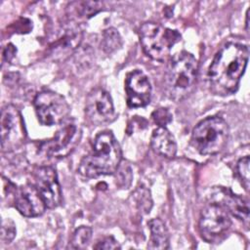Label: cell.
Returning a JSON list of instances; mask_svg holds the SVG:
<instances>
[{"mask_svg": "<svg viewBox=\"0 0 250 250\" xmlns=\"http://www.w3.org/2000/svg\"><path fill=\"white\" fill-rule=\"evenodd\" d=\"M249 58L246 45L229 42L225 44L215 55L208 77L213 91L217 94H232L239 85Z\"/></svg>", "mask_w": 250, "mask_h": 250, "instance_id": "cell-1", "label": "cell"}, {"mask_svg": "<svg viewBox=\"0 0 250 250\" xmlns=\"http://www.w3.org/2000/svg\"><path fill=\"white\" fill-rule=\"evenodd\" d=\"M121 159V148L114 135L104 131L96 136L91 152L82 158L77 171L85 178L112 175L120 166Z\"/></svg>", "mask_w": 250, "mask_h": 250, "instance_id": "cell-2", "label": "cell"}, {"mask_svg": "<svg viewBox=\"0 0 250 250\" xmlns=\"http://www.w3.org/2000/svg\"><path fill=\"white\" fill-rule=\"evenodd\" d=\"M198 72L197 60L187 51L174 55L165 74V90L167 96L176 101L188 97L196 82Z\"/></svg>", "mask_w": 250, "mask_h": 250, "instance_id": "cell-3", "label": "cell"}, {"mask_svg": "<svg viewBox=\"0 0 250 250\" xmlns=\"http://www.w3.org/2000/svg\"><path fill=\"white\" fill-rule=\"evenodd\" d=\"M228 123L219 116H210L201 120L192 130L191 143L202 155L221 152L229 140Z\"/></svg>", "mask_w": 250, "mask_h": 250, "instance_id": "cell-4", "label": "cell"}, {"mask_svg": "<svg viewBox=\"0 0 250 250\" xmlns=\"http://www.w3.org/2000/svg\"><path fill=\"white\" fill-rule=\"evenodd\" d=\"M139 36L145 54L158 62H163L170 54L172 47L181 40L178 30L152 21L145 22L140 27Z\"/></svg>", "mask_w": 250, "mask_h": 250, "instance_id": "cell-5", "label": "cell"}, {"mask_svg": "<svg viewBox=\"0 0 250 250\" xmlns=\"http://www.w3.org/2000/svg\"><path fill=\"white\" fill-rule=\"evenodd\" d=\"M38 121L44 126H53L63 122L70 112L66 100L60 94L45 90L36 94L33 100Z\"/></svg>", "mask_w": 250, "mask_h": 250, "instance_id": "cell-6", "label": "cell"}, {"mask_svg": "<svg viewBox=\"0 0 250 250\" xmlns=\"http://www.w3.org/2000/svg\"><path fill=\"white\" fill-rule=\"evenodd\" d=\"M0 127L2 152H12L23 146L26 131L22 116L15 105L7 104L2 108Z\"/></svg>", "mask_w": 250, "mask_h": 250, "instance_id": "cell-7", "label": "cell"}, {"mask_svg": "<svg viewBox=\"0 0 250 250\" xmlns=\"http://www.w3.org/2000/svg\"><path fill=\"white\" fill-rule=\"evenodd\" d=\"M231 226L228 210L220 203H210L199 217L198 229L201 237L209 242H217L224 238Z\"/></svg>", "mask_w": 250, "mask_h": 250, "instance_id": "cell-8", "label": "cell"}, {"mask_svg": "<svg viewBox=\"0 0 250 250\" xmlns=\"http://www.w3.org/2000/svg\"><path fill=\"white\" fill-rule=\"evenodd\" d=\"M85 114L96 126L112 122L116 114L110 95L102 88L93 89L86 98Z\"/></svg>", "mask_w": 250, "mask_h": 250, "instance_id": "cell-9", "label": "cell"}, {"mask_svg": "<svg viewBox=\"0 0 250 250\" xmlns=\"http://www.w3.org/2000/svg\"><path fill=\"white\" fill-rule=\"evenodd\" d=\"M80 133L74 124H66L52 139L41 143L39 151L47 157H64L79 143Z\"/></svg>", "mask_w": 250, "mask_h": 250, "instance_id": "cell-10", "label": "cell"}, {"mask_svg": "<svg viewBox=\"0 0 250 250\" xmlns=\"http://www.w3.org/2000/svg\"><path fill=\"white\" fill-rule=\"evenodd\" d=\"M34 186L41 194L47 208L58 207L62 202V189L57 171L51 166H39L33 170Z\"/></svg>", "mask_w": 250, "mask_h": 250, "instance_id": "cell-11", "label": "cell"}, {"mask_svg": "<svg viewBox=\"0 0 250 250\" xmlns=\"http://www.w3.org/2000/svg\"><path fill=\"white\" fill-rule=\"evenodd\" d=\"M125 92L129 107L146 106L151 97V85L147 76L139 69L129 72L125 79Z\"/></svg>", "mask_w": 250, "mask_h": 250, "instance_id": "cell-12", "label": "cell"}, {"mask_svg": "<svg viewBox=\"0 0 250 250\" xmlns=\"http://www.w3.org/2000/svg\"><path fill=\"white\" fill-rule=\"evenodd\" d=\"M17 210L24 217H38L42 215L47 206L33 184H26L17 188L14 195Z\"/></svg>", "mask_w": 250, "mask_h": 250, "instance_id": "cell-13", "label": "cell"}, {"mask_svg": "<svg viewBox=\"0 0 250 250\" xmlns=\"http://www.w3.org/2000/svg\"><path fill=\"white\" fill-rule=\"evenodd\" d=\"M153 151L166 158H173L177 153V144L174 136L166 127H157L150 137Z\"/></svg>", "mask_w": 250, "mask_h": 250, "instance_id": "cell-14", "label": "cell"}, {"mask_svg": "<svg viewBox=\"0 0 250 250\" xmlns=\"http://www.w3.org/2000/svg\"><path fill=\"white\" fill-rule=\"evenodd\" d=\"M221 193L223 194V203L220 204H222L228 210V212L248 226L249 205L247 200L233 194L229 189L223 188Z\"/></svg>", "mask_w": 250, "mask_h": 250, "instance_id": "cell-15", "label": "cell"}, {"mask_svg": "<svg viewBox=\"0 0 250 250\" xmlns=\"http://www.w3.org/2000/svg\"><path fill=\"white\" fill-rule=\"evenodd\" d=\"M148 228L150 231L149 241L147 243L148 249L164 250L170 247L169 231L162 220L155 218L148 222Z\"/></svg>", "mask_w": 250, "mask_h": 250, "instance_id": "cell-16", "label": "cell"}, {"mask_svg": "<svg viewBox=\"0 0 250 250\" xmlns=\"http://www.w3.org/2000/svg\"><path fill=\"white\" fill-rule=\"evenodd\" d=\"M82 40V33L78 29L71 30L66 33L62 38L58 40L54 47H52V55L57 56H67L66 54L72 52L75 48H77Z\"/></svg>", "mask_w": 250, "mask_h": 250, "instance_id": "cell-17", "label": "cell"}, {"mask_svg": "<svg viewBox=\"0 0 250 250\" xmlns=\"http://www.w3.org/2000/svg\"><path fill=\"white\" fill-rule=\"evenodd\" d=\"M122 46V38L118 32L113 27L106 28L103 32V38L101 42V48L106 54H111Z\"/></svg>", "mask_w": 250, "mask_h": 250, "instance_id": "cell-18", "label": "cell"}, {"mask_svg": "<svg viewBox=\"0 0 250 250\" xmlns=\"http://www.w3.org/2000/svg\"><path fill=\"white\" fill-rule=\"evenodd\" d=\"M70 8H73V12L79 18L89 19L103 10V3L101 2H91V1H81L72 2L69 4Z\"/></svg>", "mask_w": 250, "mask_h": 250, "instance_id": "cell-19", "label": "cell"}, {"mask_svg": "<svg viewBox=\"0 0 250 250\" xmlns=\"http://www.w3.org/2000/svg\"><path fill=\"white\" fill-rule=\"evenodd\" d=\"M92 238V229L86 226L79 227L72 234L69 246L72 249H84Z\"/></svg>", "mask_w": 250, "mask_h": 250, "instance_id": "cell-20", "label": "cell"}, {"mask_svg": "<svg viewBox=\"0 0 250 250\" xmlns=\"http://www.w3.org/2000/svg\"><path fill=\"white\" fill-rule=\"evenodd\" d=\"M249 156H244L241 159L238 160L237 164H236V173L237 176L242 184V186L244 187V188L248 191L249 189Z\"/></svg>", "mask_w": 250, "mask_h": 250, "instance_id": "cell-21", "label": "cell"}, {"mask_svg": "<svg viewBox=\"0 0 250 250\" xmlns=\"http://www.w3.org/2000/svg\"><path fill=\"white\" fill-rule=\"evenodd\" d=\"M134 195L136 197V203L139 206V208L146 212H149L152 205L149 191L143 187V188H139L135 191Z\"/></svg>", "mask_w": 250, "mask_h": 250, "instance_id": "cell-22", "label": "cell"}, {"mask_svg": "<svg viewBox=\"0 0 250 250\" xmlns=\"http://www.w3.org/2000/svg\"><path fill=\"white\" fill-rule=\"evenodd\" d=\"M16 225L11 219H4L1 223V241L10 243L16 236Z\"/></svg>", "mask_w": 250, "mask_h": 250, "instance_id": "cell-23", "label": "cell"}, {"mask_svg": "<svg viewBox=\"0 0 250 250\" xmlns=\"http://www.w3.org/2000/svg\"><path fill=\"white\" fill-rule=\"evenodd\" d=\"M151 118L158 127H166L172 121L173 116L168 108L159 107L151 113Z\"/></svg>", "mask_w": 250, "mask_h": 250, "instance_id": "cell-24", "label": "cell"}, {"mask_svg": "<svg viewBox=\"0 0 250 250\" xmlns=\"http://www.w3.org/2000/svg\"><path fill=\"white\" fill-rule=\"evenodd\" d=\"M115 173L118 174V178H117L118 185L123 188H128V187L131 184V179H132V174H131L130 168L119 166Z\"/></svg>", "mask_w": 250, "mask_h": 250, "instance_id": "cell-25", "label": "cell"}, {"mask_svg": "<svg viewBox=\"0 0 250 250\" xmlns=\"http://www.w3.org/2000/svg\"><path fill=\"white\" fill-rule=\"evenodd\" d=\"M95 249H120L121 246L119 245L118 241L116 239H114V237L112 236H106L104 237L102 240H99L96 245L94 246Z\"/></svg>", "mask_w": 250, "mask_h": 250, "instance_id": "cell-26", "label": "cell"}, {"mask_svg": "<svg viewBox=\"0 0 250 250\" xmlns=\"http://www.w3.org/2000/svg\"><path fill=\"white\" fill-rule=\"evenodd\" d=\"M17 53V49L13 44H8L3 51V59L6 62H11Z\"/></svg>", "mask_w": 250, "mask_h": 250, "instance_id": "cell-27", "label": "cell"}, {"mask_svg": "<svg viewBox=\"0 0 250 250\" xmlns=\"http://www.w3.org/2000/svg\"><path fill=\"white\" fill-rule=\"evenodd\" d=\"M245 16H246V19H245V27H246V31L248 32V30H249V21H248V19H249V10H247Z\"/></svg>", "mask_w": 250, "mask_h": 250, "instance_id": "cell-28", "label": "cell"}]
</instances>
